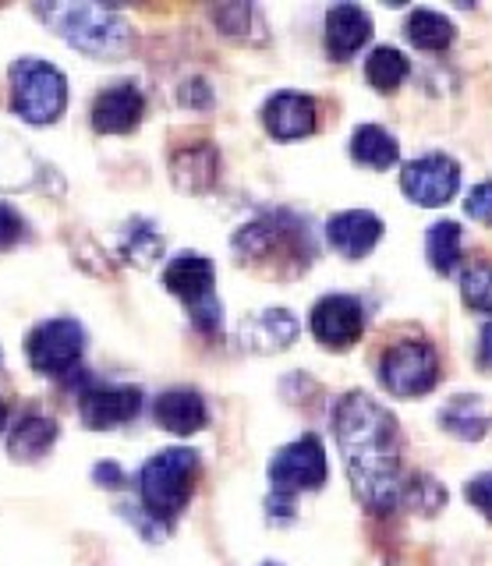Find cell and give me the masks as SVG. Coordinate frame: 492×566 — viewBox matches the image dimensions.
<instances>
[{
    "label": "cell",
    "instance_id": "d6a6232c",
    "mask_svg": "<svg viewBox=\"0 0 492 566\" xmlns=\"http://www.w3.org/2000/svg\"><path fill=\"white\" fill-rule=\"evenodd\" d=\"M4 424H8V407H4V400H0V432H4Z\"/></svg>",
    "mask_w": 492,
    "mask_h": 566
},
{
    "label": "cell",
    "instance_id": "277c9868",
    "mask_svg": "<svg viewBox=\"0 0 492 566\" xmlns=\"http://www.w3.org/2000/svg\"><path fill=\"white\" fill-rule=\"evenodd\" d=\"M67 106V78L57 64L22 57L11 64V111L29 124H54Z\"/></svg>",
    "mask_w": 492,
    "mask_h": 566
},
{
    "label": "cell",
    "instance_id": "ba28073f",
    "mask_svg": "<svg viewBox=\"0 0 492 566\" xmlns=\"http://www.w3.org/2000/svg\"><path fill=\"white\" fill-rule=\"evenodd\" d=\"M270 482L276 500L294 503L297 492H312L326 482V453L323 442L315 436L294 439L291 447H284L270 464Z\"/></svg>",
    "mask_w": 492,
    "mask_h": 566
},
{
    "label": "cell",
    "instance_id": "7c38bea8",
    "mask_svg": "<svg viewBox=\"0 0 492 566\" xmlns=\"http://www.w3.org/2000/svg\"><path fill=\"white\" fill-rule=\"evenodd\" d=\"M146 114V96L135 82L107 85L93 99V128L100 135H128Z\"/></svg>",
    "mask_w": 492,
    "mask_h": 566
},
{
    "label": "cell",
    "instance_id": "4316f807",
    "mask_svg": "<svg viewBox=\"0 0 492 566\" xmlns=\"http://www.w3.org/2000/svg\"><path fill=\"white\" fill-rule=\"evenodd\" d=\"M404 500H408L411 506H418V510L432 513V510L443 506L447 495L432 482V478H411V482H404Z\"/></svg>",
    "mask_w": 492,
    "mask_h": 566
},
{
    "label": "cell",
    "instance_id": "836d02e7",
    "mask_svg": "<svg viewBox=\"0 0 492 566\" xmlns=\"http://www.w3.org/2000/svg\"><path fill=\"white\" fill-rule=\"evenodd\" d=\"M266 566H276V563H266Z\"/></svg>",
    "mask_w": 492,
    "mask_h": 566
},
{
    "label": "cell",
    "instance_id": "83f0119b",
    "mask_svg": "<svg viewBox=\"0 0 492 566\" xmlns=\"http://www.w3.org/2000/svg\"><path fill=\"white\" fill-rule=\"evenodd\" d=\"M25 220H22V212L8 206V202H0V252H8V248H14L22 238H25Z\"/></svg>",
    "mask_w": 492,
    "mask_h": 566
},
{
    "label": "cell",
    "instance_id": "5b68a950",
    "mask_svg": "<svg viewBox=\"0 0 492 566\" xmlns=\"http://www.w3.org/2000/svg\"><path fill=\"white\" fill-rule=\"evenodd\" d=\"M213 280H217L213 262H209L206 255H196V252H185L178 259H170V265L164 270V287L174 297L185 301L191 323H196L202 333L220 329V301L213 294Z\"/></svg>",
    "mask_w": 492,
    "mask_h": 566
},
{
    "label": "cell",
    "instance_id": "5bb4252c",
    "mask_svg": "<svg viewBox=\"0 0 492 566\" xmlns=\"http://www.w3.org/2000/svg\"><path fill=\"white\" fill-rule=\"evenodd\" d=\"M379 238H383V220L376 212H365V209L337 212V217H329L326 223V241L347 259L368 255L379 244Z\"/></svg>",
    "mask_w": 492,
    "mask_h": 566
},
{
    "label": "cell",
    "instance_id": "9a60e30c",
    "mask_svg": "<svg viewBox=\"0 0 492 566\" xmlns=\"http://www.w3.org/2000/svg\"><path fill=\"white\" fill-rule=\"evenodd\" d=\"M373 35V18L358 4H337L326 14V53L333 61H347Z\"/></svg>",
    "mask_w": 492,
    "mask_h": 566
},
{
    "label": "cell",
    "instance_id": "52a82bcc",
    "mask_svg": "<svg viewBox=\"0 0 492 566\" xmlns=\"http://www.w3.org/2000/svg\"><path fill=\"white\" fill-rule=\"evenodd\" d=\"M379 379L394 397H421L439 382V354L426 340H397L383 354Z\"/></svg>",
    "mask_w": 492,
    "mask_h": 566
},
{
    "label": "cell",
    "instance_id": "ffe728a7",
    "mask_svg": "<svg viewBox=\"0 0 492 566\" xmlns=\"http://www.w3.org/2000/svg\"><path fill=\"white\" fill-rule=\"evenodd\" d=\"M439 424L457 436V439H482L489 432V411H485V403L474 397V394H461V397H453L447 407H443V415H439Z\"/></svg>",
    "mask_w": 492,
    "mask_h": 566
},
{
    "label": "cell",
    "instance_id": "44dd1931",
    "mask_svg": "<svg viewBox=\"0 0 492 566\" xmlns=\"http://www.w3.org/2000/svg\"><path fill=\"white\" fill-rule=\"evenodd\" d=\"M350 156L358 159L362 167H373V170H386L397 164V142L394 135L379 128V124H362V128L355 132V138H350Z\"/></svg>",
    "mask_w": 492,
    "mask_h": 566
},
{
    "label": "cell",
    "instance_id": "4fadbf2b",
    "mask_svg": "<svg viewBox=\"0 0 492 566\" xmlns=\"http://www.w3.org/2000/svg\"><path fill=\"white\" fill-rule=\"evenodd\" d=\"M262 124L266 132L280 142H291V138H305L315 132V99L305 93H276L266 106H262Z\"/></svg>",
    "mask_w": 492,
    "mask_h": 566
},
{
    "label": "cell",
    "instance_id": "f546056e",
    "mask_svg": "<svg viewBox=\"0 0 492 566\" xmlns=\"http://www.w3.org/2000/svg\"><path fill=\"white\" fill-rule=\"evenodd\" d=\"M464 495H468V503H471L474 510H482L485 517L492 521V471H485V474H479V478H471L468 489H464Z\"/></svg>",
    "mask_w": 492,
    "mask_h": 566
},
{
    "label": "cell",
    "instance_id": "484cf974",
    "mask_svg": "<svg viewBox=\"0 0 492 566\" xmlns=\"http://www.w3.org/2000/svg\"><path fill=\"white\" fill-rule=\"evenodd\" d=\"M461 297L471 312L492 315V262H471L461 276Z\"/></svg>",
    "mask_w": 492,
    "mask_h": 566
},
{
    "label": "cell",
    "instance_id": "6da1fadb",
    "mask_svg": "<svg viewBox=\"0 0 492 566\" xmlns=\"http://www.w3.org/2000/svg\"><path fill=\"white\" fill-rule=\"evenodd\" d=\"M333 436L358 500L376 513H390L404 500L408 482L400 471V429L394 415L368 394H347L333 407Z\"/></svg>",
    "mask_w": 492,
    "mask_h": 566
},
{
    "label": "cell",
    "instance_id": "3957f363",
    "mask_svg": "<svg viewBox=\"0 0 492 566\" xmlns=\"http://www.w3.org/2000/svg\"><path fill=\"white\" fill-rule=\"evenodd\" d=\"M199 478V453L196 450H164L146 460L138 471V495L153 521L170 524L188 506Z\"/></svg>",
    "mask_w": 492,
    "mask_h": 566
},
{
    "label": "cell",
    "instance_id": "8992f818",
    "mask_svg": "<svg viewBox=\"0 0 492 566\" xmlns=\"http://www.w3.org/2000/svg\"><path fill=\"white\" fill-rule=\"evenodd\" d=\"M25 354L40 376H72L85 354V329L75 318H46L29 333Z\"/></svg>",
    "mask_w": 492,
    "mask_h": 566
},
{
    "label": "cell",
    "instance_id": "d6986e66",
    "mask_svg": "<svg viewBox=\"0 0 492 566\" xmlns=\"http://www.w3.org/2000/svg\"><path fill=\"white\" fill-rule=\"evenodd\" d=\"M57 436H61V424L54 418L25 415L8 436V453L14 460H40L57 442Z\"/></svg>",
    "mask_w": 492,
    "mask_h": 566
},
{
    "label": "cell",
    "instance_id": "ac0fdd59",
    "mask_svg": "<svg viewBox=\"0 0 492 566\" xmlns=\"http://www.w3.org/2000/svg\"><path fill=\"white\" fill-rule=\"evenodd\" d=\"M170 174L178 188L185 191H206L217 181V149L209 142H196V146H185L174 153L170 159Z\"/></svg>",
    "mask_w": 492,
    "mask_h": 566
},
{
    "label": "cell",
    "instance_id": "2e32d148",
    "mask_svg": "<svg viewBox=\"0 0 492 566\" xmlns=\"http://www.w3.org/2000/svg\"><path fill=\"white\" fill-rule=\"evenodd\" d=\"M238 336L249 350L273 354V350H284L297 340V323H294V315L284 308H266V312H255V315L244 318Z\"/></svg>",
    "mask_w": 492,
    "mask_h": 566
},
{
    "label": "cell",
    "instance_id": "7402d4cb",
    "mask_svg": "<svg viewBox=\"0 0 492 566\" xmlns=\"http://www.w3.org/2000/svg\"><path fill=\"white\" fill-rule=\"evenodd\" d=\"M365 78L376 93H397L400 82L408 78V57L394 46H376L365 61Z\"/></svg>",
    "mask_w": 492,
    "mask_h": 566
},
{
    "label": "cell",
    "instance_id": "f1b7e54d",
    "mask_svg": "<svg viewBox=\"0 0 492 566\" xmlns=\"http://www.w3.org/2000/svg\"><path fill=\"white\" fill-rule=\"evenodd\" d=\"M464 209H468V217H471V220H479V223H489V227H492V181L474 185V188L468 191V199H464Z\"/></svg>",
    "mask_w": 492,
    "mask_h": 566
},
{
    "label": "cell",
    "instance_id": "cb8c5ba5",
    "mask_svg": "<svg viewBox=\"0 0 492 566\" xmlns=\"http://www.w3.org/2000/svg\"><path fill=\"white\" fill-rule=\"evenodd\" d=\"M426 252L436 273H453V265L461 262V227L450 220L436 223L426 234Z\"/></svg>",
    "mask_w": 492,
    "mask_h": 566
},
{
    "label": "cell",
    "instance_id": "1f68e13d",
    "mask_svg": "<svg viewBox=\"0 0 492 566\" xmlns=\"http://www.w3.org/2000/svg\"><path fill=\"white\" fill-rule=\"evenodd\" d=\"M479 361L482 368H492V323L482 329V344H479Z\"/></svg>",
    "mask_w": 492,
    "mask_h": 566
},
{
    "label": "cell",
    "instance_id": "30bf717a",
    "mask_svg": "<svg viewBox=\"0 0 492 566\" xmlns=\"http://www.w3.org/2000/svg\"><path fill=\"white\" fill-rule=\"evenodd\" d=\"M308 326H312L315 340H320L323 347L347 350L350 344L362 340V329H365L362 301L350 297V294H329L312 308Z\"/></svg>",
    "mask_w": 492,
    "mask_h": 566
},
{
    "label": "cell",
    "instance_id": "d4e9b609",
    "mask_svg": "<svg viewBox=\"0 0 492 566\" xmlns=\"http://www.w3.org/2000/svg\"><path fill=\"white\" fill-rule=\"evenodd\" d=\"M121 255L135 265H153L156 259L164 255V238L156 234V227L146 220L128 223V230L121 234Z\"/></svg>",
    "mask_w": 492,
    "mask_h": 566
},
{
    "label": "cell",
    "instance_id": "e0dca14e",
    "mask_svg": "<svg viewBox=\"0 0 492 566\" xmlns=\"http://www.w3.org/2000/svg\"><path fill=\"white\" fill-rule=\"evenodd\" d=\"M153 415L160 421V429H167L174 436H191V432L206 429V421H209L206 400L196 394V389H167V394L156 400Z\"/></svg>",
    "mask_w": 492,
    "mask_h": 566
},
{
    "label": "cell",
    "instance_id": "603a6c76",
    "mask_svg": "<svg viewBox=\"0 0 492 566\" xmlns=\"http://www.w3.org/2000/svg\"><path fill=\"white\" fill-rule=\"evenodd\" d=\"M404 32H408L411 46L429 50V53L447 50V46L453 43V25H450V18L436 14V11H426V8L411 11L408 25H404Z\"/></svg>",
    "mask_w": 492,
    "mask_h": 566
},
{
    "label": "cell",
    "instance_id": "7a4b0ae2",
    "mask_svg": "<svg viewBox=\"0 0 492 566\" xmlns=\"http://www.w3.org/2000/svg\"><path fill=\"white\" fill-rule=\"evenodd\" d=\"M36 18H43L50 32H57L61 40H67L75 50L90 53V57L100 61H111L121 57L128 50V22L111 8H100V4H36L32 8Z\"/></svg>",
    "mask_w": 492,
    "mask_h": 566
},
{
    "label": "cell",
    "instance_id": "9c48e42d",
    "mask_svg": "<svg viewBox=\"0 0 492 566\" xmlns=\"http://www.w3.org/2000/svg\"><path fill=\"white\" fill-rule=\"evenodd\" d=\"M400 188L415 206H447L461 188V167L443 153H429L404 167Z\"/></svg>",
    "mask_w": 492,
    "mask_h": 566
},
{
    "label": "cell",
    "instance_id": "8fae6325",
    "mask_svg": "<svg viewBox=\"0 0 492 566\" xmlns=\"http://www.w3.org/2000/svg\"><path fill=\"white\" fill-rule=\"evenodd\" d=\"M138 411H143V389L138 386H90L78 403L85 429L93 432L117 429V424L132 421Z\"/></svg>",
    "mask_w": 492,
    "mask_h": 566
},
{
    "label": "cell",
    "instance_id": "4dcf8cb0",
    "mask_svg": "<svg viewBox=\"0 0 492 566\" xmlns=\"http://www.w3.org/2000/svg\"><path fill=\"white\" fill-rule=\"evenodd\" d=\"M93 478H96L100 489H121V485H125V471H121L117 464H96Z\"/></svg>",
    "mask_w": 492,
    "mask_h": 566
}]
</instances>
